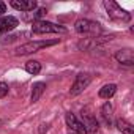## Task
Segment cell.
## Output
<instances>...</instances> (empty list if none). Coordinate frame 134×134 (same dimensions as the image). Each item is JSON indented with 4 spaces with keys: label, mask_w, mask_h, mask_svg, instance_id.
Here are the masks:
<instances>
[{
    "label": "cell",
    "mask_w": 134,
    "mask_h": 134,
    "mask_svg": "<svg viewBox=\"0 0 134 134\" xmlns=\"http://www.w3.org/2000/svg\"><path fill=\"white\" fill-rule=\"evenodd\" d=\"M104 8H106L109 18L114 19V21H118V22H128V21L131 19V14H129L128 11H125L118 3L112 2V0H106V2H104Z\"/></svg>",
    "instance_id": "obj_1"
},
{
    "label": "cell",
    "mask_w": 134,
    "mask_h": 134,
    "mask_svg": "<svg viewBox=\"0 0 134 134\" xmlns=\"http://www.w3.org/2000/svg\"><path fill=\"white\" fill-rule=\"evenodd\" d=\"M58 40H51V41H32V43H25L22 46H19L16 49V55H27V54H33V52H38L44 47H49V46H54L57 44Z\"/></svg>",
    "instance_id": "obj_2"
},
{
    "label": "cell",
    "mask_w": 134,
    "mask_h": 134,
    "mask_svg": "<svg viewBox=\"0 0 134 134\" xmlns=\"http://www.w3.org/2000/svg\"><path fill=\"white\" fill-rule=\"evenodd\" d=\"M32 32L36 35L41 33H66V29L62 25H57L54 22H47V21H35L32 25Z\"/></svg>",
    "instance_id": "obj_3"
},
{
    "label": "cell",
    "mask_w": 134,
    "mask_h": 134,
    "mask_svg": "<svg viewBox=\"0 0 134 134\" xmlns=\"http://www.w3.org/2000/svg\"><path fill=\"white\" fill-rule=\"evenodd\" d=\"M74 27H76V30L79 33H84V35H93V36H96L101 32L99 24L93 22V21H88V19H79L74 24Z\"/></svg>",
    "instance_id": "obj_4"
},
{
    "label": "cell",
    "mask_w": 134,
    "mask_h": 134,
    "mask_svg": "<svg viewBox=\"0 0 134 134\" xmlns=\"http://www.w3.org/2000/svg\"><path fill=\"white\" fill-rule=\"evenodd\" d=\"M90 82H92V77H90L88 74H84V73L77 74V77H76L74 84L71 85L70 95H71V96H77L79 93H82V92L90 85Z\"/></svg>",
    "instance_id": "obj_5"
},
{
    "label": "cell",
    "mask_w": 134,
    "mask_h": 134,
    "mask_svg": "<svg viewBox=\"0 0 134 134\" xmlns=\"http://www.w3.org/2000/svg\"><path fill=\"white\" fill-rule=\"evenodd\" d=\"M66 125H68V129L70 132H76V134H87L82 121L74 115V114H66Z\"/></svg>",
    "instance_id": "obj_6"
},
{
    "label": "cell",
    "mask_w": 134,
    "mask_h": 134,
    "mask_svg": "<svg viewBox=\"0 0 134 134\" xmlns=\"http://www.w3.org/2000/svg\"><path fill=\"white\" fill-rule=\"evenodd\" d=\"M82 125H84L87 132H96L98 131V121H96L95 115L88 109L82 110Z\"/></svg>",
    "instance_id": "obj_7"
},
{
    "label": "cell",
    "mask_w": 134,
    "mask_h": 134,
    "mask_svg": "<svg viewBox=\"0 0 134 134\" xmlns=\"http://www.w3.org/2000/svg\"><path fill=\"white\" fill-rule=\"evenodd\" d=\"M115 58L121 65H126V66L134 65V52L131 49H121V51H118L115 54Z\"/></svg>",
    "instance_id": "obj_8"
},
{
    "label": "cell",
    "mask_w": 134,
    "mask_h": 134,
    "mask_svg": "<svg viewBox=\"0 0 134 134\" xmlns=\"http://www.w3.org/2000/svg\"><path fill=\"white\" fill-rule=\"evenodd\" d=\"M19 24V21L13 16H2L0 18V33H5V32H10L13 29H16Z\"/></svg>",
    "instance_id": "obj_9"
},
{
    "label": "cell",
    "mask_w": 134,
    "mask_h": 134,
    "mask_svg": "<svg viewBox=\"0 0 134 134\" xmlns=\"http://www.w3.org/2000/svg\"><path fill=\"white\" fill-rule=\"evenodd\" d=\"M11 7L19 11H33L36 8L35 0H11Z\"/></svg>",
    "instance_id": "obj_10"
},
{
    "label": "cell",
    "mask_w": 134,
    "mask_h": 134,
    "mask_svg": "<svg viewBox=\"0 0 134 134\" xmlns=\"http://www.w3.org/2000/svg\"><path fill=\"white\" fill-rule=\"evenodd\" d=\"M117 92V85L115 84H106L104 87L99 88V98H104V99H109L115 95Z\"/></svg>",
    "instance_id": "obj_11"
},
{
    "label": "cell",
    "mask_w": 134,
    "mask_h": 134,
    "mask_svg": "<svg viewBox=\"0 0 134 134\" xmlns=\"http://www.w3.org/2000/svg\"><path fill=\"white\" fill-rule=\"evenodd\" d=\"M25 71L27 73H30V74H38L40 71H41V63L40 62H36V60H30V62H27L25 63Z\"/></svg>",
    "instance_id": "obj_12"
},
{
    "label": "cell",
    "mask_w": 134,
    "mask_h": 134,
    "mask_svg": "<svg viewBox=\"0 0 134 134\" xmlns=\"http://www.w3.org/2000/svg\"><path fill=\"white\" fill-rule=\"evenodd\" d=\"M44 88H46V85H44L43 82H36V84L33 85V90H32V101H33V103H36V101L40 99V96L43 95Z\"/></svg>",
    "instance_id": "obj_13"
},
{
    "label": "cell",
    "mask_w": 134,
    "mask_h": 134,
    "mask_svg": "<svg viewBox=\"0 0 134 134\" xmlns=\"http://www.w3.org/2000/svg\"><path fill=\"white\" fill-rule=\"evenodd\" d=\"M101 115H103V118H104L106 123H110L112 121V106H110V103H106L101 107Z\"/></svg>",
    "instance_id": "obj_14"
},
{
    "label": "cell",
    "mask_w": 134,
    "mask_h": 134,
    "mask_svg": "<svg viewBox=\"0 0 134 134\" xmlns=\"http://www.w3.org/2000/svg\"><path fill=\"white\" fill-rule=\"evenodd\" d=\"M117 128L120 132L123 134H132V126L131 123H128L126 120H117Z\"/></svg>",
    "instance_id": "obj_15"
},
{
    "label": "cell",
    "mask_w": 134,
    "mask_h": 134,
    "mask_svg": "<svg viewBox=\"0 0 134 134\" xmlns=\"http://www.w3.org/2000/svg\"><path fill=\"white\" fill-rule=\"evenodd\" d=\"M8 85L5 84V82H0V98H5L7 95H8Z\"/></svg>",
    "instance_id": "obj_16"
},
{
    "label": "cell",
    "mask_w": 134,
    "mask_h": 134,
    "mask_svg": "<svg viewBox=\"0 0 134 134\" xmlns=\"http://www.w3.org/2000/svg\"><path fill=\"white\" fill-rule=\"evenodd\" d=\"M44 13H46V10H44V8H40V10H38V11L33 14V19H40V18H41Z\"/></svg>",
    "instance_id": "obj_17"
},
{
    "label": "cell",
    "mask_w": 134,
    "mask_h": 134,
    "mask_svg": "<svg viewBox=\"0 0 134 134\" xmlns=\"http://www.w3.org/2000/svg\"><path fill=\"white\" fill-rule=\"evenodd\" d=\"M5 11H7V5H5L3 2H0V16H2Z\"/></svg>",
    "instance_id": "obj_18"
},
{
    "label": "cell",
    "mask_w": 134,
    "mask_h": 134,
    "mask_svg": "<svg viewBox=\"0 0 134 134\" xmlns=\"http://www.w3.org/2000/svg\"><path fill=\"white\" fill-rule=\"evenodd\" d=\"M68 134H76V132H68Z\"/></svg>",
    "instance_id": "obj_19"
}]
</instances>
